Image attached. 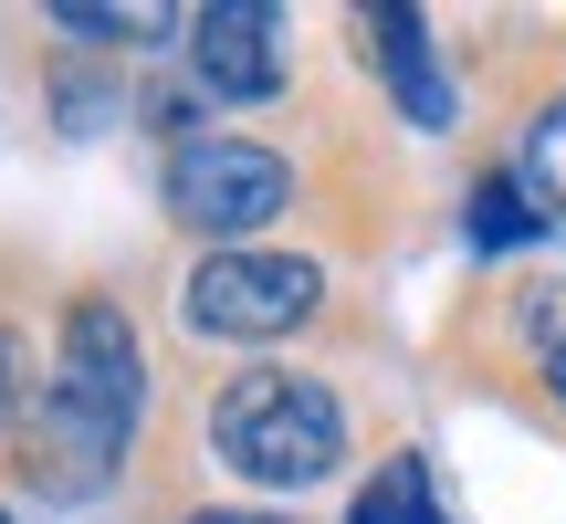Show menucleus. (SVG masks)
Masks as SVG:
<instances>
[{"label": "nucleus", "mask_w": 566, "mask_h": 524, "mask_svg": "<svg viewBox=\"0 0 566 524\" xmlns=\"http://www.w3.org/2000/svg\"><path fill=\"white\" fill-rule=\"evenodd\" d=\"M315 304H325V273L294 262V252H210L200 273L179 283V315L200 325V336H221V346H273V336H294Z\"/></svg>", "instance_id": "obj_4"}, {"label": "nucleus", "mask_w": 566, "mask_h": 524, "mask_svg": "<svg viewBox=\"0 0 566 524\" xmlns=\"http://www.w3.org/2000/svg\"><path fill=\"white\" fill-rule=\"evenodd\" d=\"M147 409V357H137V325L116 315L105 294H84L63 315V346H53V388H42V430H32V483L42 493H95L116 472L126 430Z\"/></svg>", "instance_id": "obj_1"}, {"label": "nucleus", "mask_w": 566, "mask_h": 524, "mask_svg": "<svg viewBox=\"0 0 566 524\" xmlns=\"http://www.w3.org/2000/svg\"><path fill=\"white\" fill-rule=\"evenodd\" d=\"M53 32H84V42H158L168 21H158V11H105V0H63Z\"/></svg>", "instance_id": "obj_10"}, {"label": "nucleus", "mask_w": 566, "mask_h": 524, "mask_svg": "<svg viewBox=\"0 0 566 524\" xmlns=\"http://www.w3.org/2000/svg\"><path fill=\"white\" fill-rule=\"evenodd\" d=\"M357 524H441V514H430V483H420V462H388L378 483L357 493Z\"/></svg>", "instance_id": "obj_9"}, {"label": "nucleus", "mask_w": 566, "mask_h": 524, "mask_svg": "<svg viewBox=\"0 0 566 524\" xmlns=\"http://www.w3.org/2000/svg\"><path fill=\"white\" fill-rule=\"evenodd\" d=\"M210 451L263 493H315L346 451V409H336V388L294 378V367H242L210 399Z\"/></svg>", "instance_id": "obj_2"}, {"label": "nucleus", "mask_w": 566, "mask_h": 524, "mask_svg": "<svg viewBox=\"0 0 566 524\" xmlns=\"http://www.w3.org/2000/svg\"><path fill=\"white\" fill-rule=\"evenodd\" d=\"M21 388H32V367H21V336L0 325V441L21 430Z\"/></svg>", "instance_id": "obj_11"}, {"label": "nucleus", "mask_w": 566, "mask_h": 524, "mask_svg": "<svg viewBox=\"0 0 566 524\" xmlns=\"http://www.w3.org/2000/svg\"><path fill=\"white\" fill-rule=\"evenodd\" d=\"M189 63H200V84H210V95L263 105L273 84H283V11H263V0L189 11Z\"/></svg>", "instance_id": "obj_5"}, {"label": "nucleus", "mask_w": 566, "mask_h": 524, "mask_svg": "<svg viewBox=\"0 0 566 524\" xmlns=\"http://www.w3.org/2000/svg\"><path fill=\"white\" fill-rule=\"evenodd\" d=\"M546 388H556V409H566V346H556V357H546Z\"/></svg>", "instance_id": "obj_12"}, {"label": "nucleus", "mask_w": 566, "mask_h": 524, "mask_svg": "<svg viewBox=\"0 0 566 524\" xmlns=\"http://www.w3.org/2000/svg\"><path fill=\"white\" fill-rule=\"evenodd\" d=\"M546 231V210L525 200V179H483L472 189V252H514V242H535Z\"/></svg>", "instance_id": "obj_8"}, {"label": "nucleus", "mask_w": 566, "mask_h": 524, "mask_svg": "<svg viewBox=\"0 0 566 524\" xmlns=\"http://www.w3.org/2000/svg\"><path fill=\"white\" fill-rule=\"evenodd\" d=\"M367 53H378L399 116L441 137V126H451V74H441V53H430V21L420 11H367Z\"/></svg>", "instance_id": "obj_6"}, {"label": "nucleus", "mask_w": 566, "mask_h": 524, "mask_svg": "<svg viewBox=\"0 0 566 524\" xmlns=\"http://www.w3.org/2000/svg\"><path fill=\"white\" fill-rule=\"evenodd\" d=\"M168 210L189 231H210L221 252H252V231L294 210V168L252 137H189L168 147Z\"/></svg>", "instance_id": "obj_3"}, {"label": "nucleus", "mask_w": 566, "mask_h": 524, "mask_svg": "<svg viewBox=\"0 0 566 524\" xmlns=\"http://www.w3.org/2000/svg\"><path fill=\"white\" fill-rule=\"evenodd\" d=\"M514 179H525V200L546 210V221L566 210V95H556L546 116L525 126V158H514Z\"/></svg>", "instance_id": "obj_7"}]
</instances>
